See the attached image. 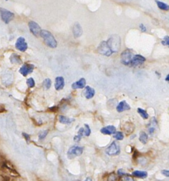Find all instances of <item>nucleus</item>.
Instances as JSON below:
<instances>
[{
    "instance_id": "1",
    "label": "nucleus",
    "mask_w": 169,
    "mask_h": 181,
    "mask_svg": "<svg viewBox=\"0 0 169 181\" xmlns=\"http://www.w3.org/2000/svg\"><path fill=\"white\" fill-rule=\"evenodd\" d=\"M40 36L42 37L44 42L48 47L51 48H55L57 46V42L55 40V37L50 32L46 30H42L40 32Z\"/></svg>"
},
{
    "instance_id": "40",
    "label": "nucleus",
    "mask_w": 169,
    "mask_h": 181,
    "mask_svg": "<svg viewBox=\"0 0 169 181\" xmlns=\"http://www.w3.org/2000/svg\"><path fill=\"white\" fill-rule=\"evenodd\" d=\"M2 106H0V112H4L6 111V109L4 108V107H2Z\"/></svg>"
},
{
    "instance_id": "34",
    "label": "nucleus",
    "mask_w": 169,
    "mask_h": 181,
    "mask_svg": "<svg viewBox=\"0 0 169 181\" xmlns=\"http://www.w3.org/2000/svg\"><path fill=\"white\" fill-rule=\"evenodd\" d=\"M0 181H9V178L6 175L0 174Z\"/></svg>"
},
{
    "instance_id": "23",
    "label": "nucleus",
    "mask_w": 169,
    "mask_h": 181,
    "mask_svg": "<svg viewBox=\"0 0 169 181\" xmlns=\"http://www.w3.org/2000/svg\"><path fill=\"white\" fill-rule=\"evenodd\" d=\"M84 133V129L82 128H80L79 132H78V134L77 135H76L74 137V140L75 141H79L81 140V139H82Z\"/></svg>"
},
{
    "instance_id": "31",
    "label": "nucleus",
    "mask_w": 169,
    "mask_h": 181,
    "mask_svg": "<svg viewBox=\"0 0 169 181\" xmlns=\"http://www.w3.org/2000/svg\"><path fill=\"white\" fill-rule=\"evenodd\" d=\"M161 43H162L163 45H167L169 48V36H165L163 38V40L161 41Z\"/></svg>"
},
{
    "instance_id": "28",
    "label": "nucleus",
    "mask_w": 169,
    "mask_h": 181,
    "mask_svg": "<svg viewBox=\"0 0 169 181\" xmlns=\"http://www.w3.org/2000/svg\"><path fill=\"white\" fill-rule=\"evenodd\" d=\"M48 134V130H45V131L40 132V133H39V135H38L39 139L43 140V139H44L46 137V136H47Z\"/></svg>"
},
{
    "instance_id": "4",
    "label": "nucleus",
    "mask_w": 169,
    "mask_h": 181,
    "mask_svg": "<svg viewBox=\"0 0 169 181\" xmlns=\"http://www.w3.org/2000/svg\"><path fill=\"white\" fill-rule=\"evenodd\" d=\"M0 16L2 20L6 24L10 23L14 18V13L3 8H0Z\"/></svg>"
},
{
    "instance_id": "38",
    "label": "nucleus",
    "mask_w": 169,
    "mask_h": 181,
    "mask_svg": "<svg viewBox=\"0 0 169 181\" xmlns=\"http://www.w3.org/2000/svg\"><path fill=\"white\" fill-rule=\"evenodd\" d=\"M154 131H155V128H153V127H151V128L149 129V132L150 134H153Z\"/></svg>"
},
{
    "instance_id": "14",
    "label": "nucleus",
    "mask_w": 169,
    "mask_h": 181,
    "mask_svg": "<svg viewBox=\"0 0 169 181\" xmlns=\"http://www.w3.org/2000/svg\"><path fill=\"white\" fill-rule=\"evenodd\" d=\"M116 110L118 112H122L130 110V106H129V105L125 101H122L120 102L119 104L117 105V106L116 107Z\"/></svg>"
},
{
    "instance_id": "19",
    "label": "nucleus",
    "mask_w": 169,
    "mask_h": 181,
    "mask_svg": "<svg viewBox=\"0 0 169 181\" xmlns=\"http://www.w3.org/2000/svg\"><path fill=\"white\" fill-rule=\"evenodd\" d=\"M132 175L134 177L139 178H145L147 177L148 173L146 171H141V170H135L132 173Z\"/></svg>"
},
{
    "instance_id": "9",
    "label": "nucleus",
    "mask_w": 169,
    "mask_h": 181,
    "mask_svg": "<svg viewBox=\"0 0 169 181\" xmlns=\"http://www.w3.org/2000/svg\"><path fill=\"white\" fill-rule=\"evenodd\" d=\"M34 68H35V67H34L33 65L25 63V64H23L21 66L20 69H19V72H20V74L23 75V77H26L27 75L31 74V73L33 72Z\"/></svg>"
},
{
    "instance_id": "13",
    "label": "nucleus",
    "mask_w": 169,
    "mask_h": 181,
    "mask_svg": "<svg viewBox=\"0 0 169 181\" xmlns=\"http://www.w3.org/2000/svg\"><path fill=\"white\" fill-rule=\"evenodd\" d=\"M86 84H87V82H86V79L84 78H82V79H80L79 81H77V82H76L74 83H73L72 84V88L73 89H84L86 86Z\"/></svg>"
},
{
    "instance_id": "41",
    "label": "nucleus",
    "mask_w": 169,
    "mask_h": 181,
    "mask_svg": "<svg viewBox=\"0 0 169 181\" xmlns=\"http://www.w3.org/2000/svg\"><path fill=\"white\" fill-rule=\"evenodd\" d=\"M165 80L166 81V82H169V74H168L167 76H166V79H165Z\"/></svg>"
},
{
    "instance_id": "11",
    "label": "nucleus",
    "mask_w": 169,
    "mask_h": 181,
    "mask_svg": "<svg viewBox=\"0 0 169 181\" xmlns=\"http://www.w3.org/2000/svg\"><path fill=\"white\" fill-rule=\"evenodd\" d=\"M146 61V58L143 57L142 55H134V57H132L130 65L131 66H138L142 65L143 63Z\"/></svg>"
},
{
    "instance_id": "42",
    "label": "nucleus",
    "mask_w": 169,
    "mask_h": 181,
    "mask_svg": "<svg viewBox=\"0 0 169 181\" xmlns=\"http://www.w3.org/2000/svg\"><path fill=\"white\" fill-rule=\"evenodd\" d=\"M85 181H92V180H91V178H87V179L85 180Z\"/></svg>"
},
{
    "instance_id": "37",
    "label": "nucleus",
    "mask_w": 169,
    "mask_h": 181,
    "mask_svg": "<svg viewBox=\"0 0 169 181\" xmlns=\"http://www.w3.org/2000/svg\"><path fill=\"white\" fill-rule=\"evenodd\" d=\"M117 174L120 175H124L125 174V172L122 169H120L118 170V172H117Z\"/></svg>"
},
{
    "instance_id": "35",
    "label": "nucleus",
    "mask_w": 169,
    "mask_h": 181,
    "mask_svg": "<svg viewBox=\"0 0 169 181\" xmlns=\"http://www.w3.org/2000/svg\"><path fill=\"white\" fill-rule=\"evenodd\" d=\"M139 28H140L142 32H146V28L144 24H140V25H139Z\"/></svg>"
},
{
    "instance_id": "2",
    "label": "nucleus",
    "mask_w": 169,
    "mask_h": 181,
    "mask_svg": "<svg viewBox=\"0 0 169 181\" xmlns=\"http://www.w3.org/2000/svg\"><path fill=\"white\" fill-rule=\"evenodd\" d=\"M107 44L112 53H117L121 47V39L119 36L112 35L107 41Z\"/></svg>"
},
{
    "instance_id": "26",
    "label": "nucleus",
    "mask_w": 169,
    "mask_h": 181,
    "mask_svg": "<svg viewBox=\"0 0 169 181\" xmlns=\"http://www.w3.org/2000/svg\"><path fill=\"white\" fill-rule=\"evenodd\" d=\"M113 137L115 139H116L117 140H122L124 138V136H123V134H122V133H121V132H116V133L114 134Z\"/></svg>"
},
{
    "instance_id": "33",
    "label": "nucleus",
    "mask_w": 169,
    "mask_h": 181,
    "mask_svg": "<svg viewBox=\"0 0 169 181\" xmlns=\"http://www.w3.org/2000/svg\"><path fill=\"white\" fill-rule=\"evenodd\" d=\"M22 135H23L24 139H26V141L27 143L30 142V141H31V137H30V135H29V134L23 133H22Z\"/></svg>"
},
{
    "instance_id": "22",
    "label": "nucleus",
    "mask_w": 169,
    "mask_h": 181,
    "mask_svg": "<svg viewBox=\"0 0 169 181\" xmlns=\"http://www.w3.org/2000/svg\"><path fill=\"white\" fill-rule=\"evenodd\" d=\"M148 140V136L146 133L144 132H141L139 134V141H141L142 144H146Z\"/></svg>"
},
{
    "instance_id": "18",
    "label": "nucleus",
    "mask_w": 169,
    "mask_h": 181,
    "mask_svg": "<svg viewBox=\"0 0 169 181\" xmlns=\"http://www.w3.org/2000/svg\"><path fill=\"white\" fill-rule=\"evenodd\" d=\"M59 122L62 124H70L72 123V122L74 121V119H71L69 117L64 116H60L58 117Z\"/></svg>"
},
{
    "instance_id": "27",
    "label": "nucleus",
    "mask_w": 169,
    "mask_h": 181,
    "mask_svg": "<svg viewBox=\"0 0 169 181\" xmlns=\"http://www.w3.org/2000/svg\"><path fill=\"white\" fill-rule=\"evenodd\" d=\"M26 84H27V85H28V86L29 88H33L36 85L35 81H34L33 78H29L28 79H27Z\"/></svg>"
},
{
    "instance_id": "8",
    "label": "nucleus",
    "mask_w": 169,
    "mask_h": 181,
    "mask_svg": "<svg viewBox=\"0 0 169 181\" xmlns=\"http://www.w3.org/2000/svg\"><path fill=\"white\" fill-rule=\"evenodd\" d=\"M28 27L29 29H30L31 32L33 33V35H34L36 37H38L40 36V34L41 32V28L40 26L36 23L35 21H30L28 23Z\"/></svg>"
},
{
    "instance_id": "39",
    "label": "nucleus",
    "mask_w": 169,
    "mask_h": 181,
    "mask_svg": "<svg viewBox=\"0 0 169 181\" xmlns=\"http://www.w3.org/2000/svg\"><path fill=\"white\" fill-rule=\"evenodd\" d=\"M50 111H57L58 110V107H56V106L52 107H50Z\"/></svg>"
},
{
    "instance_id": "36",
    "label": "nucleus",
    "mask_w": 169,
    "mask_h": 181,
    "mask_svg": "<svg viewBox=\"0 0 169 181\" xmlns=\"http://www.w3.org/2000/svg\"><path fill=\"white\" fill-rule=\"evenodd\" d=\"M161 173L166 177H169V170H163L161 171Z\"/></svg>"
},
{
    "instance_id": "32",
    "label": "nucleus",
    "mask_w": 169,
    "mask_h": 181,
    "mask_svg": "<svg viewBox=\"0 0 169 181\" xmlns=\"http://www.w3.org/2000/svg\"><path fill=\"white\" fill-rule=\"evenodd\" d=\"M117 178L115 173H111V175H108V181H116Z\"/></svg>"
},
{
    "instance_id": "6",
    "label": "nucleus",
    "mask_w": 169,
    "mask_h": 181,
    "mask_svg": "<svg viewBox=\"0 0 169 181\" xmlns=\"http://www.w3.org/2000/svg\"><path fill=\"white\" fill-rule=\"evenodd\" d=\"M83 153V148L81 146H73L72 147L70 148L69 150L67 151V157L70 159H72V158H75L76 156H79L82 154Z\"/></svg>"
},
{
    "instance_id": "17",
    "label": "nucleus",
    "mask_w": 169,
    "mask_h": 181,
    "mask_svg": "<svg viewBox=\"0 0 169 181\" xmlns=\"http://www.w3.org/2000/svg\"><path fill=\"white\" fill-rule=\"evenodd\" d=\"M116 128L112 125L105 127V128L100 129L101 133H103L104 134H108V135H111V134H114L115 133H116Z\"/></svg>"
},
{
    "instance_id": "15",
    "label": "nucleus",
    "mask_w": 169,
    "mask_h": 181,
    "mask_svg": "<svg viewBox=\"0 0 169 181\" xmlns=\"http://www.w3.org/2000/svg\"><path fill=\"white\" fill-rule=\"evenodd\" d=\"M65 87V79L62 77H57L55 79V88L57 90H60Z\"/></svg>"
},
{
    "instance_id": "10",
    "label": "nucleus",
    "mask_w": 169,
    "mask_h": 181,
    "mask_svg": "<svg viewBox=\"0 0 169 181\" xmlns=\"http://www.w3.org/2000/svg\"><path fill=\"white\" fill-rule=\"evenodd\" d=\"M15 47L17 50L21 51V52H25V51H26L27 49H28V45H27L26 42L25 38L23 37H19L17 39Z\"/></svg>"
},
{
    "instance_id": "25",
    "label": "nucleus",
    "mask_w": 169,
    "mask_h": 181,
    "mask_svg": "<svg viewBox=\"0 0 169 181\" xmlns=\"http://www.w3.org/2000/svg\"><path fill=\"white\" fill-rule=\"evenodd\" d=\"M51 85H52V82H51V80L50 79H45L43 81V86L45 89H50L51 87Z\"/></svg>"
},
{
    "instance_id": "5",
    "label": "nucleus",
    "mask_w": 169,
    "mask_h": 181,
    "mask_svg": "<svg viewBox=\"0 0 169 181\" xmlns=\"http://www.w3.org/2000/svg\"><path fill=\"white\" fill-rule=\"evenodd\" d=\"M97 50L98 52L100 55L107 56V57H109V56H111L112 54V52L108 47V45L106 41H102L99 44V45L98 46Z\"/></svg>"
},
{
    "instance_id": "20",
    "label": "nucleus",
    "mask_w": 169,
    "mask_h": 181,
    "mask_svg": "<svg viewBox=\"0 0 169 181\" xmlns=\"http://www.w3.org/2000/svg\"><path fill=\"white\" fill-rule=\"evenodd\" d=\"M10 61L12 64H21V60L20 56L16 53H13L10 57Z\"/></svg>"
},
{
    "instance_id": "24",
    "label": "nucleus",
    "mask_w": 169,
    "mask_h": 181,
    "mask_svg": "<svg viewBox=\"0 0 169 181\" xmlns=\"http://www.w3.org/2000/svg\"><path fill=\"white\" fill-rule=\"evenodd\" d=\"M137 112L139 115H140V116H142V117L143 119H148L149 115L147 113V112H146L145 110H143L142 108H138L137 109Z\"/></svg>"
},
{
    "instance_id": "21",
    "label": "nucleus",
    "mask_w": 169,
    "mask_h": 181,
    "mask_svg": "<svg viewBox=\"0 0 169 181\" xmlns=\"http://www.w3.org/2000/svg\"><path fill=\"white\" fill-rule=\"evenodd\" d=\"M156 4H157L158 8L161 9V10H163V11H168L169 10V5L166 4V3H164V2L158 1V0H156Z\"/></svg>"
},
{
    "instance_id": "29",
    "label": "nucleus",
    "mask_w": 169,
    "mask_h": 181,
    "mask_svg": "<svg viewBox=\"0 0 169 181\" xmlns=\"http://www.w3.org/2000/svg\"><path fill=\"white\" fill-rule=\"evenodd\" d=\"M120 180L121 181H134V178L129 175H124L123 176H122Z\"/></svg>"
},
{
    "instance_id": "43",
    "label": "nucleus",
    "mask_w": 169,
    "mask_h": 181,
    "mask_svg": "<svg viewBox=\"0 0 169 181\" xmlns=\"http://www.w3.org/2000/svg\"><path fill=\"white\" fill-rule=\"evenodd\" d=\"M6 1H8V0H6Z\"/></svg>"
},
{
    "instance_id": "3",
    "label": "nucleus",
    "mask_w": 169,
    "mask_h": 181,
    "mask_svg": "<svg viewBox=\"0 0 169 181\" xmlns=\"http://www.w3.org/2000/svg\"><path fill=\"white\" fill-rule=\"evenodd\" d=\"M134 54L133 51L129 49H127V50H124L121 54V62L125 65H130L131 61L132 60V57H134Z\"/></svg>"
},
{
    "instance_id": "7",
    "label": "nucleus",
    "mask_w": 169,
    "mask_h": 181,
    "mask_svg": "<svg viewBox=\"0 0 169 181\" xmlns=\"http://www.w3.org/2000/svg\"><path fill=\"white\" fill-rule=\"evenodd\" d=\"M106 152L109 156H116L119 154L120 152V149L119 144L116 141L112 142L111 145L106 149Z\"/></svg>"
},
{
    "instance_id": "30",
    "label": "nucleus",
    "mask_w": 169,
    "mask_h": 181,
    "mask_svg": "<svg viewBox=\"0 0 169 181\" xmlns=\"http://www.w3.org/2000/svg\"><path fill=\"white\" fill-rule=\"evenodd\" d=\"M84 134L85 136L87 137H89L91 134V129L89 128V126L87 124H84Z\"/></svg>"
},
{
    "instance_id": "16",
    "label": "nucleus",
    "mask_w": 169,
    "mask_h": 181,
    "mask_svg": "<svg viewBox=\"0 0 169 181\" xmlns=\"http://www.w3.org/2000/svg\"><path fill=\"white\" fill-rule=\"evenodd\" d=\"M84 96L86 99H92L95 96V90L89 86H85Z\"/></svg>"
},
{
    "instance_id": "12",
    "label": "nucleus",
    "mask_w": 169,
    "mask_h": 181,
    "mask_svg": "<svg viewBox=\"0 0 169 181\" xmlns=\"http://www.w3.org/2000/svg\"><path fill=\"white\" fill-rule=\"evenodd\" d=\"M73 35H74V38H79L82 36L83 33V30L82 26H81L79 23H75L74 25L73 26L72 28Z\"/></svg>"
}]
</instances>
